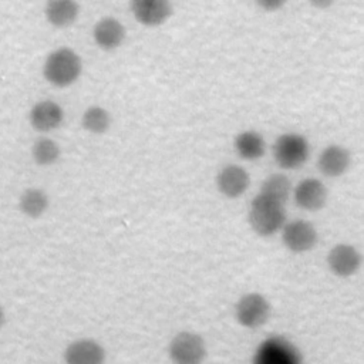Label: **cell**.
<instances>
[{
  "mask_svg": "<svg viewBox=\"0 0 364 364\" xmlns=\"http://www.w3.org/2000/svg\"><path fill=\"white\" fill-rule=\"evenodd\" d=\"M18 208L26 216L38 218L48 208V196L44 191L37 188L26 189L18 199Z\"/></svg>",
  "mask_w": 364,
  "mask_h": 364,
  "instance_id": "ac0fdd59",
  "label": "cell"
},
{
  "mask_svg": "<svg viewBox=\"0 0 364 364\" xmlns=\"http://www.w3.org/2000/svg\"><path fill=\"white\" fill-rule=\"evenodd\" d=\"M235 316L240 326L257 328L267 321L270 316V304L262 294L247 293L236 303Z\"/></svg>",
  "mask_w": 364,
  "mask_h": 364,
  "instance_id": "5b68a950",
  "label": "cell"
},
{
  "mask_svg": "<svg viewBox=\"0 0 364 364\" xmlns=\"http://www.w3.org/2000/svg\"><path fill=\"white\" fill-rule=\"evenodd\" d=\"M317 165L323 175L330 178L340 176L350 165V152L340 145H330L321 152Z\"/></svg>",
  "mask_w": 364,
  "mask_h": 364,
  "instance_id": "5bb4252c",
  "label": "cell"
},
{
  "mask_svg": "<svg viewBox=\"0 0 364 364\" xmlns=\"http://www.w3.org/2000/svg\"><path fill=\"white\" fill-rule=\"evenodd\" d=\"M78 4L73 0H53L46 4V17L54 27H68L78 16Z\"/></svg>",
  "mask_w": 364,
  "mask_h": 364,
  "instance_id": "2e32d148",
  "label": "cell"
},
{
  "mask_svg": "<svg viewBox=\"0 0 364 364\" xmlns=\"http://www.w3.org/2000/svg\"><path fill=\"white\" fill-rule=\"evenodd\" d=\"M31 155L36 164L43 166L51 165L60 158V146L50 138H40L34 142Z\"/></svg>",
  "mask_w": 364,
  "mask_h": 364,
  "instance_id": "ffe728a7",
  "label": "cell"
},
{
  "mask_svg": "<svg viewBox=\"0 0 364 364\" xmlns=\"http://www.w3.org/2000/svg\"><path fill=\"white\" fill-rule=\"evenodd\" d=\"M235 149L243 159H259L264 154L263 136L256 131H243L235 138Z\"/></svg>",
  "mask_w": 364,
  "mask_h": 364,
  "instance_id": "e0dca14e",
  "label": "cell"
},
{
  "mask_svg": "<svg viewBox=\"0 0 364 364\" xmlns=\"http://www.w3.org/2000/svg\"><path fill=\"white\" fill-rule=\"evenodd\" d=\"M216 185L225 196L237 198L243 195L247 189L249 175L242 166L228 165L219 172L216 178Z\"/></svg>",
  "mask_w": 364,
  "mask_h": 364,
  "instance_id": "4fadbf2b",
  "label": "cell"
},
{
  "mask_svg": "<svg viewBox=\"0 0 364 364\" xmlns=\"http://www.w3.org/2000/svg\"><path fill=\"white\" fill-rule=\"evenodd\" d=\"M286 220L284 205L279 200L259 193L253 198L249 209V223L260 236H270L283 228Z\"/></svg>",
  "mask_w": 364,
  "mask_h": 364,
  "instance_id": "6da1fadb",
  "label": "cell"
},
{
  "mask_svg": "<svg viewBox=\"0 0 364 364\" xmlns=\"http://www.w3.org/2000/svg\"><path fill=\"white\" fill-rule=\"evenodd\" d=\"M131 10L141 24L158 26L171 16L172 6L166 0H134Z\"/></svg>",
  "mask_w": 364,
  "mask_h": 364,
  "instance_id": "8fae6325",
  "label": "cell"
},
{
  "mask_svg": "<svg viewBox=\"0 0 364 364\" xmlns=\"http://www.w3.org/2000/svg\"><path fill=\"white\" fill-rule=\"evenodd\" d=\"M4 321H6V314H4L3 307L0 306V328L4 326Z\"/></svg>",
  "mask_w": 364,
  "mask_h": 364,
  "instance_id": "7402d4cb",
  "label": "cell"
},
{
  "mask_svg": "<svg viewBox=\"0 0 364 364\" xmlns=\"http://www.w3.org/2000/svg\"><path fill=\"white\" fill-rule=\"evenodd\" d=\"M327 199V189L316 178L303 179L294 191V200L299 208L306 210H318L324 206Z\"/></svg>",
  "mask_w": 364,
  "mask_h": 364,
  "instance_id": "7c38bea8",
  "label": "cell"
},
{
  "mask_svg": "<svg viewBox=\"0 0 364 364\" xmlns=\"http://www.w3.org/2000/svg\"><path fill=\"white\" fill-rule=\"evenodd\" d=\"M82 127L92 134H102L109 127V114L101 107H90L82 115Z\"/></svg>",
  "mask_w": 364,
  "mask_h": 364,
  "instance_id": "44dd1931",
  "label": "cell"
},
{
  "mask_svg": "<svg viewBox=\"0 0 364 364\" xmlns=\"http://www.w3.org/2000/svg\"><path fill=\"white\" fill-rule=\"evenodd\" d=\"M64 112L63 108L50 100L40 101L33 105L28 114V121L36 131L48 132L55 129L63 122Z\"/></svg>",
  "mask_w": 364,
  "mask_h": 364,
  "instance_id": "9c48e42d",
  "label": "cell"
},
{
  "mask_svg": "<svg viewBox=\"0 0 364 364\" xmlns=\"http://www.w3.org/2000/svg\"><path fill=\"white\" fill-rule=\"evenodd\" d=\"M309 142L300 134H283L277 138L273 146V154L277 165L283 169L300 168L309 158Z\"/></svg>",
  "mask_w": 364,
  "mask_h": 364,
  "instance_id": "3957f363",
  "label": "cell"
},
{
  "mask_svg": "<svg viewBox=\"0 0 364 364\" xmlns=\"http://www.w3.org/2000/svg\"><path fill=\"white\" fill-rule=\"evenodd\" d=\"M168 355L172 364H202L206 357V346L199 334L182 331L171 340Z\"/></svg>",
  "mask_w": 364,
  "mask_h": 364,
  "instance_id": "277c9868",
  "label": "cell"
},
{
  "mask_svg": "<svg viewBox=\"0 0 364 364\" xmlns=\"http://www.w3.org/2000/svg\"><path fill=\"white\" fill-rule=\"evenodd\" d=\"M330 270L340 277L354 274L361 263V256L355 247L350 245H336L327 255Z\"/></svg>",
  "mask_w": 364,
  "mask_h": 364,
  "instance_id": "30bf717a",
  "label": "cell"
},
{
  "mask_svg": "<svg viewBox=\"0 0 364 364\" xmlns=\"http://www.w3.org/2000/svg\"><path fill=\"white\" fill-rule=\"evenodd\" d=\"M125 37L124 26L114 17L101 18L94 27V40L104 50L117 48Z\"/></svg>",
  "mask_w": 364,
  "mask_h": 364,
  "instance_id": "9a60e30c",
  "label": "cell"
},
{
  "mask_svg": "<svg viewBox=\"0 0 364 364\" xmlns=\"http://www.w3.org/2000/svg\"><path fill=\"white\" fill-rule=\"evenodd\" d=\"M64 361L65 364H104L105 351L95 340L80 338L67 346Z\"/></svg>",
  "mask_w": 364,
  "mask_h": 364,
  "instance_id": "ba28073f",
  "label": "cell"
},
{
  "mask_svg": "<svg viewBox=\"0 0 364 364\" xmlns=\"http://www.w3.org/2000/svg\"><path fill=\"white\" fill-rule=\"evenodd\" d=\"M291 189V183L290 179L283 175V173H273L269 178L264 179L262 188H260V193L270 196L276 200H279L280 203L284 205V202L289 198Z\"/></svg>",
  "mask_w": 364,
  "mask_h": 364,
  "instance_id": "d6986e66",
  "label": "cell"
},
{
  "mask_svg": "<svg viewBox=\"0 0 364 364\" xmlns=\"http://www.w3.org/2000/svg\"><path fill=\"white\" fill-rule=\"evenodd\" d=\"M81 67L80 55L71 48L61 47L48 54L43 67V74L50 84L55 87H68L80 77Z\"/></svg>",
  "mask_w": 364,
  "mask_h": 364,
  "instance_id": "7a4b0ae2",
  "label": "cell"
},
{
  "mask_svg": "<svg viewBox=\"0 0 364 364\" xmlns=\"http://www.w3.org/2000/svg\"><path fill=\"white\" fill-rule=\"evenodd\" d=\"M253 364H301V357L290 341L272 337L260 344Z\"/></svg>",
  "mask_w": 364,
  "mask_h": 364,
  "instance_id": "8992f818",
  "label": "cell"
},
{
  "mask_svg": "<svg viewBox=\"0 0 364 364\" xmlns=\"http://www.w3.org/2000/svg\"><path fill=\"white\" fill-rule=\"evenodd\" d=\"M282 239L289 250L294 253H303L314 247L317 243V232L310 222L299 219L291 220L283 226Z\"/></svg>",
  "mask_w": 364,
  "mask_h": 364,
  "instance_id": "52a82bcc",
  "label": "cell"
}]
</instances>
